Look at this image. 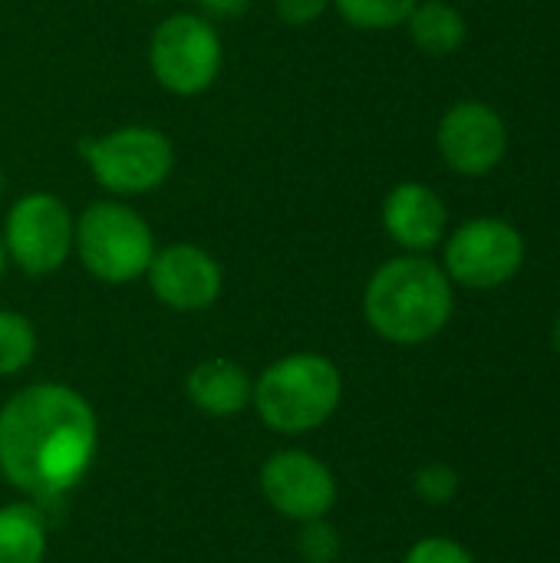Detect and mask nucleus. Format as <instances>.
Instances as JSON below:
<instances>
[{
  "label": "nucleus",
  "instance_id": "obj_2",
  "mask_svg": "<svg viewBox=\"0 0 560 563\" xmlns=\"http://www.w3.org/2000/svg\"><path fill=\"white\" fill-rule=\"evenodd\" d=\"M455 284L426 254H399L380 264L363 287L366 327L393 346L436 340L455 313Z\"/></svg>",
  "mask_w": 560,
  "mask_h": 563
},
{
  "label": "nucleus",
  "instance_id": "obj_1",
  "mask_svg": "<svg viewBox=\"0 0 560 563\" xmlns=\"http://www.w3.org/2000/svg\"><path fill=\"white\" fill-rule=\"evenodd\" d=\"M96 452V409L73 386L33 383L0 409V478L30 498L73 492L89 475Z\"/></svg>",
  "mask_w": 560,
  "mask_h": 563
},
{
  "label": "nucleus",
  "instance_id": "obj_24",
  "mask_svg": "<svg viewBox=\"0 0 560 563\" xmlns=\"http://www.w3.org/2000/svg\"><path fill=\"white\" fill-rule=\"evenodd\" d=\"M551 340H554V350H558V356H560V313H558V320H554V330H551Z\"/></svg>",
  "mask_w": 560,
  "mask_h": 563
},
{
  "label": "nucleus",
  "instance_id": "obj_20",
  "mask_svg": "<svg viewBox=\"0 0 560 563\" xmlns=\"http://www.w3.org/2000/svg\"><path fill=\"white\" fill-rule=\"evenodd\" d=\"M403 563H475V558L452 538H422L406 551Z\"/></svg>",
  "mask_w": 560,
  "mask_h": 563
},
{
  "label": "nucleus",
  "instance_id": "obj_17",
  "mask_svg": "<svg viewBox=\"0 0 560 563\" xmlns=\"http://www.w3.org/2000/svg\"><path fill=\"white\" fill-rule=\"evenodd\" d=\"M36 356V327L20 310L0 307V376L23 373Z\"/></svg>",
  "mask_w": 560,
  "mask_h": 563
},
{
  "label": "nucleus",
  "instance_id": "obj_10",
  "mask_svg": "<svg viewBox=\"0 0 560 563\" xmlns=\"http://www.w3.org/2000/svg\"><path fill=\"white\" fill-rule=\"evenodd\" d=\"M152 297L175 313H201L221 300L224 271L211 251L191 241L162 244L145 271Z\"/></svg>",
  "mask_w": 560,
  "mask_h": 563
},
{
  "label": "nucleus",
  "instance_id": "obj_14",
  "mask_svg": "<svg viewBox=\"0 0 560 563\" xmlns=\"http://www.w3.org/2000/svg\"><path fill=\"white\" fill-rule=\"evenodd\" d=\"M409 30V40L426 56H452L462 49L469 36V23L459 7L449 0H419L403 23Z\"/></svg>",
  "mask_w": 560,
  "mask_h": 563
},
{
  "label": "nucleus",
  "instance_id": "obj_8",
  "mask_svg": "<svg viewBox=\"0 0 560 563\" xmlns=\"http://www.w3.org/2000/svg\"><path fill=\"white\" fill-rule=\"evenodd\" d=\"M525 238L505 218H469L442 241V271L465 290H495L518 277Z\"/></svg>",
  "mask_w": 560,
  "mask_h": 563
},
{
  "label": "nucleus",
  "instance_id": "obj_22",
  "mask_svg": "<svg viewBox=\"0 0 560 563\" xmlns=\"http://www.w3.org/2000/svg\"><path fill=\"white\" fill-rule=\"evenodd\" d=\"M254 3H257V0H195L198 13L211 16L215 23H218V20H238V16H244Z\"/></svg>",
  "mask_w": 560,
  "mask_h": 563
},
{
  "label": "nucleus",
  "instance_id": "obj_19",
  "mask_svg": "<svg viewBox=\"0 0 560 563\" xmlns=\"http://www.w3.org/2000/svg\"><path fill=\"white\" fill-rule=\"evenodd\" d=\"M416 495L429 505H449L455 495H459V475L452 465L446 462H429L416 472V482H413Z\"/></svg>",
  "mask_w": 560,
  "mask_h": 563
},
{
  "label": "nucleus",
  "instance_id": "obj_12",
  "mask_svg": "<svg viewBox=\"0 0 560 563\" xmlns=\"http://www.w3.org/2000/svg\"><path fill=\"white\" fill-rule=\"evenodd\" d=\"M386 238L406 254H429L449 234V211L436 188L422 181H399L386 191L383 208Z\"/></svg>",
  "mask_w": 560,
  "mask_h": 563
},
{
  "label": "nucleus",
  "instance_id": "obj_5",
  "mask_svg": "<svg viewBox=\"0 0 560 563\" xmlns=\"http://www.w3.org/2000/svg\"><path fill=\"white\" fill-rule=\"evenodd\" d=\"M79 158L106 198H145L175 172V142L145 122L116 125L79 142Z\"/></svg>",
  "mask_w": 560,
  "mask_h": 563
},
{
  "label": "nucleus",
  "instance_id": "obj_18",
  "mask_svg": "<svg viewBox=\"0 0 560 563\" xmlns=\"http://www.w3.org/2000/svg\"><path fill=\"white\" fill-rule=\"evenodd\" d=\"M297 551L307 563H333L343 551V541H340V531L327 518H314L300 525Z\"/></svg>",
  "mask_w": 560,
  "mask_h": 563
},
{
  "label": "nucleus",
  "instance_id": "obj_4",
  "mask_svg": "<svg viewBox=\"0 0 560 563\" xmlns=\"http://www.w3.org/2000/svg\"><path fill=\"white\" fill-rule=\"evenodd\" d=\"M155 251L158 241L152 224L122 198H99L76 214L73 254L99 284L125 287L142 280Z\"/></svg>",
  "mask_w": 560,
  "mask_h": 563
},
{
  "label": "nucleus",
  "instance_id": "obj_11",
  "mask_svg": "<svg viewBox=\"0 0 560 563\" xmlns=\"http://www.w3.org/2000/svg\"><path fill=\"white\" fill-rule=\"evenodd\" d=\"M261 495L287 521L327 518L337 505V475L304 449L274 452L261 465Z\"/></svg>",
  "mask_w": 560,
  "mask_h": 563
},
{
  "label": "nucleus",
  "instance_id": "obj_3",
  "mask_svg": "<svg viewBox=\"0 0 560 563\" xmlns=\"http://www.w3.org/2000/svg\"><path fill=\"white\" fill-rule=\"evenodd\" d=\"M343 399V373L323 353H287L257 379L251 406L257 419L281 435H304L333 419Z\"/></svg>",
  "mask_w": 560,
  "mask_h": 563
},
{
  "label": "nucleus",
  "instance_id": "obj_7",
  "mask_svg": "<svg viewBox=\"0 0 560 563\" xmlns=\"http://www.w3.org/2000/svg\"><path fill=\"white\" fill-rule=\"evenodd\" d=\"M76 214L53 191H26L3 214V251L26 277H50L73 257Z\"/></svg>",
  "mask_w": 560,
  "mask_h": 563
},
{
  "label": "nucleus",
  "instance_id": "obj_13",
  "mask_svg": "<svg viewBox=\"0 0 560 563\" xmlns=\"http://www.w3.org/2000/svg\"><path fill=\"white\" fill-rule=\"evenodd\" d=\"M185 396L201 416L231 419L251 406L254 379L241 363H234L228 356H211V360H201L188 369Z\"/></svg>",
  "mask_w": 560,
  "mask_h": 563
},
{
  "label": "nucleus",
  "instance_id": "obj_15",
  "mask_svg": "<svg viewBox=\"0 0 560 563\" xmlns=\"http://www.w3.org/2000/svg\"><path fill=\"white\" fill-rule=\"evenodd\" d=\"M46 561V528L30 505L0 508V563Z\"/></svg>",
  "mask_w": 560,
  "mask_h": 563
},
{
  "label": "nucleus",
  "instance_id": "obj_23",
  "mask_svg": "<svg viewBox=\"0 0 560 563\" xmlns=\"http://www.w3.org/2000/svg\"><path fill=\"white\" fill-rule=\"evenodd\" d=\"M7 251H3V238H0V280H3V274H7Z\"/></svg>",
  "mask_w": 560,
  "mask_h": 563
},
{
  "label": "nucleus",
  "instance_id": "obj_21",
  "mask_svg": "<svg viewBox=\"0 0 560 563\" xmlns=\"http://www.w3.org/2000/svg\"><path fill=\"white\" fill-rule=\"evenodd\" d=\"M271 3L287 26H310L330 10V0H271Z\"/></svg>",
  "mask_w": 560,
  "mask_h": 563
},
{
  "label": "nucleus",
  "instance_id": "obj_6",
  "mask_svg": "<svg viewBox=\"0 0 560 563\" xmlns=\"http://www.w3.org/2000/svg\"><path fill=\"white\" fill-rule=\"evenodd\" d=\"M149 73L178 99L205 96L224 69V40L211 16L198 10H175L162 16L149 36Z\"/></svg>",
  "mask_w": 560,
  "mask_h": 563
},
{
  "label": "nucleus",
  "instance_id": "obj_16",
  "mask_svg": "<svg viewBox=\"0 0 560 563\" xmlns=\"http://www.w3.org/2000/svg\"><path fill=\"white\" fill-rule=\"evenodd\" d=\"M416 3L419 0H330V10L353 30L383 33L403 26Z\"/></svg>",
  "mask_w": 560,
  "mask_h": 563
},
{
  "label": "nucleus",
  "instance_id": "obj_9",
  "mask_svg": "<svg viewBox=\"0 0 560 563\" xmlns=\"http://www.w3.org/2000/svg\"><path fill=\"white\" fill-rule=\"evenodd\" d=\"M436 148L449 172L462 178H482L502 165L508 152V125L495 106L482 99H462L442 112Z\"/></svg>",
  "mask_w": 560,
  "mask_h": 563
},
{
  "label": "nucleus",
  "instance_id": "obj_25",
  "mask_svg": "<svg viewBox=\"0 0 560 563\" xmlns=\"http://www.w3.org/2000/svg\"><path fill=\"white\" fill-rule=\"evenodd\" d=\"M139 3H145V7H162V3H168V0H139Z\"/></svg>",
  "mask_w": 560,
  "mask_h": 563
},
{
  "label": "nucleus",
  "instance_id": "obj_26",
  "mask_svg": "<svg viewBox=\"0 0 560 563\" xmlns=\"http://www.w3.org/2000/svg\"><path fill=\"white\" fill-rule=\"evenodd\" d=\"M3 188H7V175H3V165H0V198H3Z\"/></svg>",
  "mask_w": 560,
  "mask_h": 563
}]
</instances>
